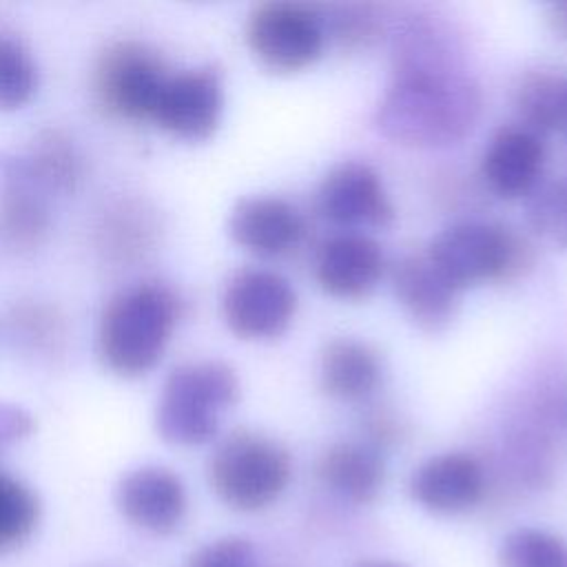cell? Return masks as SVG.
Here are the masks:
<instances>
[{"mask_svg": "<svg viewBox=\"0 0 567 567\" xmlns=\"http://www.w3.org/2000/svg\"><path fill=\"white\" fill-rule=\"evenodd\" d=\"M290 456L272 439L235 430L208 458V483L217 498L237 512H259L272 505L290 481Z\"/></svg>", "mask_w": 567, "mask_h": 567, "instance_id": "obj_4", "label": "cell"}, {"mask_svg": "<svg viewBox=\"0 0 567 567\" xmlns=\"http://www.w3.org/2000/svg\"><path fill=\"white\" fill-rule=\"evenodd\" d=\"M525 197L529 228L543 241L567 248V177L538 182Z\"/></svg>", "mask_w": 567, "mask_h": 567, "instance_id": "obj_27", "label": "cell"}, {"mask_svg": "<svg viewBox=\"0 0 567 567\" xmlns=\"http://www.w3.org/2000/svg\"><path fill=\"white\" fill-rule=\"evenodd\" d=\"M359 567H408V565H403L399 560H365Z\"/></svg>", "mask_w": 567, "mask_h": 567, "instance_id": "obj_31", "label": "cell"}, {"mask_svg": "<svg viewBox=\"0 0 567 567\" xmlns=\"http://www.w3.org/2000/svg\"><path fill=\"white\" fill-rule=\"evenodd\" d=\"M51 230L49 193L29 173L22 155L0 153V239L7 248L31 252Z\"/></svg>", "mask_w": 567, "mask_h": 567, "instance_id": "obj_11", "label": "cell"}, {"mask_svg": "<svg viewBox=\"0 0 567 567\" xmlns=\"http://www.w3.org/2000/svg\"><path fill=\"white\" fill-rule=\"evenodd\" d=\"M38 494L18 476L0 470V554L24 545L40 525Z\"/></svg>", "mask_w": 567, "mask_h": 567, "instance_id": "obj_24", "label": "cell"}, {"mask_svg": "<svg viewBox=\"0 0 567 567\" xmlns=\"http://www.w3.org/2000/svg\"><path fill=\"white\" fill-rule=\"evenodd\" d=\"M97 248L109 261L133 264L153 250L157 224L151 208L137 199L111 204L95 226Z\"/></svg>", "mask_w": 567, "mask_h": 567, "instance_id": "obj_20", "label": "cell"}, {"mask_svg": "<svg viewBox=\"0 0 567 567\" xmlns=\"http://www.w3.org/2000/svg\"><path fill=\"white\" fill-rule=\"evenodd\" d=\"M224 86L210 66L171 71L155 102L151 122L162 131L199 142L210 137L221 120Z\"/></svg>", "mask_w": 567, "mask_h": 567, "instance_id": "obj_9", "label": "cell"}, {"mask_svg": "<svg viewBox=\"0 0 567 567\" xmlns=\"http://www.w3.org/2000/svg\"><path fill=\"white\" fill-rule=\"evenodd\" d=\"M179 317L182 299L166 281L142 279L120 288L97 319V359L124 379L151 372L164 357Z\"/></svg>", "mask_w": 567, "mask_h": 567, "instance_id": "obj_2", "label": "cell"}, {"mask_svg": "<svg viewBox=\"0 0 567 567\" xmlns=\"http://www.w3.org/2000/svg\"><path fill=\"white\" fill-rule=\"evenodd\" d=\"M501 567H567V545L551 532L518 527L498 547Z\"/></svg>", "mask_w": 567, "mask_h": 567, "instance_id": "obj_26", "label": "cell"}, {"mask_svg": "<svg viewBox=\"0 0 567 567\" xmlns=\"http://www.w3.org/2000/svg\"><path fill=\"white\" fill-rule=\"evenodd\" d=\"M319 481L350 503H370L383 487V461L379 452L363 443H337L317 463Z\"/></svg>", "mask_w": 567, "mask_h": 567, "instance_id": "obj_18", "label": "cell"}, {"mask_svg": "<svg viewBox=\"0 0 567 567\" xmlns=\"http://www.w3.org/2000/svg\"><path fill=\"white\" fill-rule=\"evenodd\" d=\"M520 126L545 133L567 122V82L549 73H527L516 86Z\"/></svg>", "mask_w": 567, "mask_h": 567, "instance_id": "obj_23", "label": "cell"}, {"mask_svg": "<svg viewBox=\"0 0 567 567\" xmlns=\"http://www.w3.org/2000/svg\"><path fill=\"white\" fill-rule=\"evenodd\" d=\"M543 162L545 144L538 133L525 126H505L492 137L481 171L496 195L520 197L540 182Z\"/></svg>", "mask_w": 567, "mask_h": 567, "instance_id": "obj_16", "label": "cell"}, {"mask_svg": "<svg viewBox=\"0 0 567 567\" xmlns=\"http://www.w3.org/2000/svg\"><path fill=\"white\" fill-rule=\"evenodd\" d=\"M11 341L27 354L51 359L66 341V321L55 306L44 301H20L7 315Z\"/></svg>", "mask_w": 567, "mask_h": 567, "instance_id": "obj_22", "label": "cell"}, {"mask_svg": "<svg viewBox=\"0 0 567 567\" xmlns=\"http://www.w3.org/2000/svg\"><path fill=\"white\" fill-rule=\"evenodd\" d=\"M385 257L379 244L359 233L326 239L315 257V279L332 297L361 299L381 281Z\"/></svg>", "mask_w": 567, "mask_h": 567, "instance_id": "obj_13", "label": "cell"}, {"mask_svg": "<svg viewBox=\"0 0 567 567\" xmlns=\"http://www.w3.org/2000/svg\"><path fill=\"white\" fill-rule=\"evenodd\" d=\"M427 259L461 292L472 284L518 275L529 266L532 255L527 244L505 226L463 221L432 239Z\"/></svg>", "mask_w": 567, "mask_h": 567, "instance_id": "obj_5", "label": "cell"}, {"mask_svg": "<svg viewBox=\"0 0 567 567\" xmlns=\"http://www.w3.org/2000/svg\"><path fill=\"white\" fill-rule=\"evenodd\" d=\"M381 379L377 352L357 339H332L319 359L321 390L339 401H361Z\"/></svg>", "mask_w": 567, "mask_h": 567, "instance_id": "obj_19", "label": "cell"}, {"mask_svg": "<svg viewBox=\"0 0 567 567\" xmlns=\"http://www.w3.org/2000/svg\"><path fill=\"white\" fill-rule=\"evenodd\" d=\"M549 22L554 27L556 33L565 35L567 38V2H560V4H554L551 11H549Z\"/></svg>", "mask_w": 567, "mask_h": 567, "instance_id": "obj_30", "label": "cell"}, {"mask_svg": "<svg viewBox=\"0 0 567 567\" xmlns=\"http://www.w3.org/2000/svg\"><path fill=\"white\" fill-rule=\"evenodd\" d=\"M120 514L137 529L166 536L186 518V485L164 465H140L126 472L115 485Z\"/></svg>", "mask_w": 567, "mask_h": 567, "instance_id": "obj_10", "label": "cell"}, {"mask_svg": "<svg viewBox=\"0 0 567 567\" xmlns=\"http://www.w3.org/2000/svg\"><path fill=\"white\" fill-rule=\"evenodd\" d=\"M392 286L403 310L421 328L441 330L452 321L458 290L432 266L427 255L401 259L394 266Z\"/></svg>", "mask_w": 567, "mask_h": 567, "instance_id": "obj_17", "label": "cell"}, {"mask_svg": "<svg viewBox=\"0 0 567 567\" xmlns=\"http://www.w3.org/2000/svg\"><path fill=\"white\" fill-rule=\"evenodd\" d=\"M485 492L481 463L465 452H445L419 465L410 478L412 498L436 514H458L474 507Z\"/></svg>", "mask_w": 567, "mask_h": 567, "instance_id": "obj_15", "label": "cell"}, {"mask_svg": "<svg viewBox=\"0 0 567 567\" xmlns=\"http://www.w3.org/2000/svg\"><path fill=\"white\" fill-rule=\"evenodd\" d=\"M22 159L49 195L75 193L86 175V162L80 146L62 128H42L35 133L27 153H22Z\"/></svg>", "mask_w": 567, "mask_h": 567, "instance_id": "obj_21", "label": "cell"}, {"mask_svg": "<svg viewBox=\"0 0 567 567\" xmlns=\"http://www.w3.org/2000/svg\"><path fill=\"white\" fill-rule=\"evenodd\" d=\"M297 312V292L272 270H237L221 292V317L228 330L248 341L275 339L286 332Z\"/></svg>", "mask_w": 567, "mask_h": 567, "instance_id": "obj_8", "label": "cell"}, {"mask_svg": "<svg viewBox=\"0 0 567 567\" xmlns=\"http://www.w3.org/2000/svg\"><path fill=\"white\" fill-rule=\"evenodd\" d=\"M228 233L237 246L257 257H281L303 237L301 213L272 195L244 197L228 217Z\"/></svg>", "mask_w": 567, "mask_h": 567, "instance_id": "obj_14", "label": "cell"}, {"mask_svg": "<svg viewBox=\"0 0 567 567\" xmlns=\"http://www.w3.org/2000/svg\"><path fill=\"white\" fill-rule=\"evenodd\" d=\"M481 111L476 84L441 55L412 44L379 109V131L405 146H445L472 131Z\"/></svg>", "mask_w": 567, "mask_h": 567, "instance_id": "obj_1", "label": "cell"}, {"mask_svg": "<svg viewBox=\"0 0 567 567\" xmlns=\"http://www.w3.org/2000/svg\"><path fill=\"white\" fill-rule=\"evenodd\" d=\"M168 73V64L151 44L117 40L95 62L93 93L109 115L128 122H151Z\"/></svg>", "mask_w": 567, "mask_h": 567, "instance_id": "obj_6", "label": "cell"}, {"mask_svg": "<svg viewBox=\"0 0 567 567\" xmlns=\"http://www.w3.org/2000/svg\"><path fill=\"white\" fill-rule=\"evenodd\" d=\"M246 42L266 69L295 73L310 66L321 55L326 29L310 7L272 0L250 11L246 20Z\"/></svg>", "mask_w": 567, "mask_h": 567, "instance_id": "obj_7", "label": "cell"}, {"mask_svg": "<svg viewBox=\"0 0 567 567\" xmlns=\"http://www.w3.org/2000/svg\"><path fill=\"white\" fill-rule=\"evenodd\" d=\"M237 396L239 379L228 363L215 359L182 363L164 379L155 430L171 445H204L217 436L219 416Z\"/></svg>", "mask_w": 567, "mask_h": 567, "instance_id": "obj_3", "label": "cell"}, {"mask_svg": "<svg viewBox=\"0 0 567 567\" xmlns=\"http://www.w3.org/2000/svg\"><path fill=\"white\" fill-rule=\"evenodd\" d=\"M184 567H259L255 545L244 536H224L197 547Z\"/></svg>", "mask_w": 567, "mask_h": 567, "instance_id": "obj_28", "label": "cell"}, {"mask_svg": "<svg viewBox=\"0 0 567 567\" xmlns=\"http://www.w3.org/2000/svg\"><path fill=\"white\" fill-rule=\"evenodd\" d=\"M317 208L328 221L348 228H383L394 219L381 177L361 162H343L323 177L317 190Z\"/></svg>", "mask_w": 567, "mask_h": 567, "instance_id": "obj_12", "label": "cell"}, {"mask_svg": "<svg viewBox=\"0 0 567 567\" xmlns=\"http://www.w3.org/2000/svg\"><path fill=\"white\" fill-rule=\"evenodd\" d=\"M38 80L31 51L18 38L0 31V111L24 106L35 95Z\"/></svg>", "mask_w": 567, "mask_h": 567, "instance_id": "obj_25", "label": "cell"}, {"mask_svg": "<svg viewBox=\"0 0 567 567\" xmlns=\"http://www.w3.org/2000/svg\"><path fill=\"white\" fill-rule=\"evenodd\" d=\"M35 430L33 416L9 401H0V456Z\"/></svg>", "mask_w": 567, "mask_h": 567, "instance_id": "obj_29", "label": "cell"}]
</instances>
